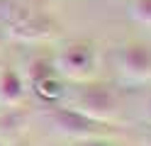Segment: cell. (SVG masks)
Returning a JSON list of instances; mask_svg holds the SVG:
<instances>
[{"mask_svg":"<svg viewBox=\"0 0 151 146\" xmlns=\"http://www.w3.org/2000/svg\"><path fill=\"white\" fill-rule=\"evenodd\" d=\"M27 93L22 76L15 68H3L0 71V102L7 107H17Z\"/></svg>","mask_w":151,"mask_h":146,"instance_id":"obj_6","label":"cell"},{"mask_svg":"<svg viewBox=\"0 0 151 146\" xmlns=\"http://www.w3.org/2000/svg\"><path fill=\"white\" fill-rule=\"evenodd\" d=\"M54 32H56V22L44 12L24 15L7 27V37L20 39V42H42V39L54 37Z\"/></svg>","mask_w":151,"mask_h":146,"instance_id":"obj_5","label":"cell"},{"mask_svg":"<svg viewBox=\"0 0 151 146\" xmlns=\"http://www.w3.org/2000/svg\"><path fill=\"white\" fill-rule=\"evenodd\" d=\"M0 146H3V144H0Z\"/></svg>","mask_w":151,"mask_h":146,"instance_id":"obj_14","label":"cell"},{"mask_svg":"<svg viewBox=\"0 0 151 146\" xmlns=\"http://www.w3.org/2000/svg\"><path fill=\"white\" fill-rule=\"evenodd\" d=\"M132 17L141 24H151V0H134L132 3Z\"/></svg>","mask_w":151,"mask_h":146,"instance_id":"obj_9","label":"cell"},{"mask_svg":"<svg viewBox=\"0 0 151 146\" xmlns=\"http://www.w3.org/2000/svg\"><path fill=\"white\" fill-rule=\"evenodd\" d=\"M51 73H59V71H56V66L51 61H46V58H34V61L29 63V68H27L29 83H37V81H42V78L51 76Z\"/></svg>","mask_w":151,"mask_h":146,"instance_id":"obj_8","label":"cell"},{"mask_svg":"<svg viewBox=\"0 0 151 146\" xmlns=\"http://www.w3.org/2000/svg\"><path fill=\"white\" fill-rule=\"evenodd\" d=\"M32 88L39 93V97L46 100V102H56L61 97V93H63V83H61V76L59 73H51V76L42 78V81L32 83Z\"/></svg>","mask_w":151,"mask_h":146,"instance_id":"obj_7","label":"cell"},{"mask_svg":"<svg viewBox=\"0 0 151 146\" xmlns=\"http://www.w3.org/2000/svg\"><path fill=\"white\" fill-rule=\"evenodd\" d=\"M46 119L59 134L71 136V139H98V136H105L112 132L110 122H100L95 117H90L86 112L76 110V107H63V105H51L46 110Z\"/></svg>","mask_w":151,"mask_h":146,"instance_id":"obj_1","label":"cell"},{"mask_svg":"<svg viewBox=\"0 0 151 146\" xmlns=\"http://www.w3.org/2000/svg\"><path fill=\"white\" fill-rule=\"evenodd\" d=\"M73 107L81 112H86L90 117H95L100 122H115L119 114V95L112 85L107 83H98V81H88L81 83L78 93L73 97Z\"/></svg>","mask_w":151,"mask_h":146,"instance_id":"obj_2","label":"cell"},{"mask_svg":"<svg viewBox=\"0 0 151 146\" xmlns=\"http://www.w3.org/2000/svg\"><path fill=\"white\" fill-rule=\"evenodd\" d=\"M81 146H115V144H110L105 136H98V139H86V141H81Z\"/></svg>","mask_w":151,"mask_h":146,"instance_id":"obj_10","label":"cell"},{"mask_svg":"<svg viewBox=\"0 0 151 146\" xmlns=\"http://www.w3.org/2000/svg\"><path fill=\"white\" fill-rule=\"evenodd\" d=\"M95 63H98L95 49L88 42H71V44H66L61 49V54H59L54 66L59 71V76H66L71 81L88 83L95 76Z\"/></svg>","mask_w":151,"mask_h":146,"instance_id":"obj_3","label":"cell"},{"mask_svg":"<svg viewBox=\"0 0 151 146\" xmlns=\"http://www.w3.org/2000/svg\"><path fill=\"white\" fill-rule=\"evenodd\" d=\"M119 68L129 81H149L151 78V46L144 42H132L119 49Z\"/></svg>","mask_w":151,"mask_h":146,"instance_id":"obj_4","label":"cell"},{"mask_svg":"<svg viewBox=\"0 0 151 146\" xmlns=\"http://www.w3.org/2000/svg\"><path fill=\"white\" fill-rule=\"evenodd\" d=\"M5 37H7V29H3V24H0V44H3Z\"/></svg>","mask_w":151,"mask_h":146,"instance_id":"obj_12","label":"cell"},{"mask_svg":"<svg viewBox=\"0 0 151 146\" xmlns=\"http://www.w3.org/2000/svg\"><path fill=\"white\" fill-rule=\"evenodd\" d=\"M12 146H29L27 141H17V144H12Z\"/></svg>","mask_w":151,"mask_h":146,"instance_id":"obj_13","label":"cell"},{"mask_svg":"<svg viewBox=\"0 0 151 146\" xmlns=\"http://www.w3.org/2000/svg\"><path fill=\"white\" fill-rule=\"evenodd\" d=\"M144 117L151 122V95L146 97V102H144Z\"/></svg>","mask_w":151,"mask_h":146,"instance_id":"obj_11","label":"cell"}]
</instances>
